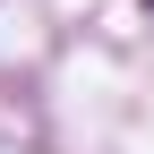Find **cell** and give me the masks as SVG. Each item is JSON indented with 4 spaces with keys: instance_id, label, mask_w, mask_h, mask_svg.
Instances as JSON below:
<instances>
[{
    "instance_id": "1",
    "label": "cell",
    "mask_w": 154,
    "mask_h": 154,
    "mask_svg": "<svg viewBox=\"0 0 154 154\" xmlns=\"http://www.w3.org/2000/svg\"><path fill=\"white\" fill-rule=\"evenodd\" d=\"M146 9H154V0H146Z\"/></svg>"
}]
</instances>
